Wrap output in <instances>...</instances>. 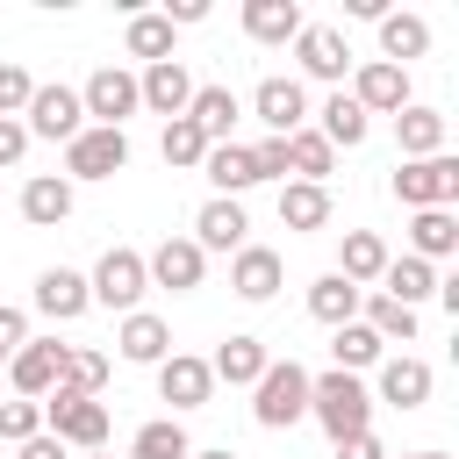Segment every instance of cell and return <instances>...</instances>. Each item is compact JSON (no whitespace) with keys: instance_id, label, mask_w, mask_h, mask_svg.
I'll return each mask as SVG.
<instances>
[{"instance_id":"obj_1","label":"cell","mask_w":459,"mask_h":459,"mask_svg":"<svg viewBox=\"0 0 459 459\" xmlns=\"http://www.w3.org/2000/svg\"><path fill=\"white\" fill-rule=\"evenodd\" d=\"M308 416L323 423V437L330 445H344V437H359V430H373V394H366V380L359 373H308Z\"/></svg>"},{"instance_id":"obj_2","label":"cell","mask_w":459,"mask_h":459,"mask_svg":"<svg viewBox=\"0 0 459 459\" xmlns=\"http://www.w3.org/2000/svg\"><path fill=\"white\" fill-rule=\"evenodd\" d=\"M251 416H258V430H294L308 416V366L301 359H273L258 373V387H251Z\"/></svg>"},{"instance_id":"obj_3","label":"cell","mask_w":459,"mask_h":459,"mask_svg":"<svg viewBox=\"0 0 459 459\" xmlns=\"http://www.w3.org/2000/svg\"><path fill=\"white\" fill-rule=\"evenodd\" d=\"M394 201L416 215V208H452L459 201V158L452 151H437V158H402L394 165Z\"/></svg>"},{"instance_id":"obj_4","label":"cell","mask_w":459,"mask_h":459,"mask_svg":"<svg viewBox=\"0 0 459 459\" xmlns=\"http://www.w3.org/2000/svg\"><path fill=\"white\" fill-rule=\"evenodd\" d=\"M86 294H93L100 308L129 316V308L151 294V280H143V251H129V244H108V251H100V265L86 273Z\"/></svg>"},{"instance_id":"obj_5","label":"cell","mask_w":459,"mask_h":459,"mask_svg":"<svg viewBox=\"0 0 459 459\" xmlns=\"http://www.w3.org/2000/svg\"><path fill=\"white\" fill-rule=\"evenodd\" d=\"M43 430H50L65 452H100V445H108V402L43 394Z\"/></svg>"},{"instance_id":"obj_6","label":"cell","mask_w":459,"mask_h":459,"mask_svg":"<svg viewBox=\"0 0 459 459\" xmlns=\"http://www.w3.org/2000/svg\"><path fill=\"white\" fill-rule=\"evenodd\" d=\"M294 65H301V79H323V86H344L351 79V43H344V29H330V22H301V36H294Z\"/></svg>"},{"instance_id":"obj_7","label":"cell","mask_w":459,"mask_h":459,"mask_svg":"<svg viewBox=\"0 0 459 459\" xmlns=\"http://www.w3.org/2000/svg\"><path fill=\"white\" fill-rule=\"evenodd\" d=\"M22 129H29V143H36V136H43V143H72V136L86 129L79 86H36L29 108H22Z\"/></svg>"},{"instance_id":"obj_8","label":"cell","mask_w":459,"mask_h":459,"mask_svg":"<svg viewBox=\"0 0 459 459\" xmlns=\"http://www.w3.org/2000/svg\"><path fill=\"white\" fill-rule=\"evenodd\" d=\"M129 165V129H79L72 143H65V179L79 186V179H115Z\"/></svg>"},{"instance_id":"obj_9","label":"cell","mask_w":459,"mask_h":459,"mask_svg":"<svg viewBox=\"0 0 459 459\" xmlns=\"http://www.w3.org/2000/svg\"><path fill=\"white\" fill-rule=\"evenodd\" d=\"M79 108H86V122L93 129H122L143 100H136V72H122V65H100L86 86H79Z\"/></svg>"},{"instance_id":"obj_10","label":"cell","mask_w":459,"mask_h":459,"mask_svg":"<svg viewBox=\"0 0 459 459\" xmlns=\"http://www.w3.org/2000/svg\"><path fill=\"white\" fill-rule=\"evenodd\" d=\"M143 280L165 287V294H194V287L208 280V251H201L194 237H165L158 251H143Z\"/></svg>"},{"instance_id":"obj_11","label":"cell","mask_w":459,"mask_h":459,"mask_svg":"<svg viewBox=\"0 0 459 459\" xmlns=\"http://www.w3.org/2000/svg\"><path fill=\"white\" fill-rule=\"evenodd\" d=\"M251 115L265 122V136H294V129H308V86L287 79V72H273V79H258Z\"/></svg>"},{"instance_id":"obj_12","label":"cell","mask_w":459,"mask_h":459,"mask_svg":"<svg viewBox=\"0 0 459 459\" xmlns=\"http://www.w3.org/2000/svg\"><path fill=\"white\" fill-rule=\"evenodd\" d=\"M366 394L387 402V409H423V402H430V366L409 359V351H387V359L373 366V387H366Z\"/></svg>"},{"instance_id":"obj_13","label":"cell","mask_w":459,"mask_h":459,"mask_svg":"<svg viewBox=\"0 0 459 459\" xmlns=\"http://www.w3.org/2000/svg\"><path fill=\"white\" fill-rule=\"evenodd\" d=\"M280 280H287V258H280L273 244H244V251H230V294H237V301H273Z\"/></svg>"},{"instance_id":"obj_14","label":"cell","mask_w":459,"mask_h":459,"mask_svg":"<svg viewBox=\"0 0 459 459\" xmlns=\"http://www.w3.org/2000/svg\"><path fill=\"white\" fill-rule=\"evenodd\" d=\"M208 394H215V373H208V359H194V351H172V359L158 366V402H172V416H186V409H208Z\"/></svg>"},{"instance_id":"obj_15","label":"cell","mask_w":459,"mask_h":459,"mask_svg":"<svg viewBox=\"0 0 459 459\" xmlns=\"http://www.w3.org/2000/svg\"><path fill=\"white\" fill-rule=\"evenodd\" d=\"M351 100H359L366 115H402V108H409V72L366 57V65H351Z\"/></svg>"},{"instance_id":"obj_16","label":"cell","mask_w":459,"mask_h":459,"mask_svg":"<svg viewBox=\"0 0 459 459\" xmlns=\"http://www.w3.org/2000/svg\"><path fill=\"white\" fill-rule=\"evenodd\" d=\"M136 100H143L151 115L179 122V115H186V100H194V72H186L179 57H165V65H143V72H136Z\"/></svg>"},{"instance_id":"obj_17","label":"cell","mask_w":459,"mask_h":459,"mask_svg":"<svg viewBox=\"0 0 459 459\" xmlns=\"http://www.w3.org/2000/svg\"><path fill=\"white\" fill-rule=\"evenodd\" d=\"M29 301H36V316H50V323H79V316L93 308V294H86V273H72V265H43Z\"/></svg>"},{"instance_id":"obj_18","label":"cell","mask_w":459,"mask_h":459,"mask_svg":"<svg viewBox=\"0 0 459 459\" xmlns=\"http://www.w3.org/2000/svg\"><path fill=\"white\" fill-rule=\"evenodd\" d=\"M57 366H65V344H57V337H29V344L7 359V380H14L22 402H43V394L57 387Z\"/></svg>"},{"instance_id":"obj_19","label":"cell","mask_w":459,"mask_h":459,"mask_svg":"<svg viewBox=\"0 0 459 459\" xmlns=\"http://www.w3.org/2000/svg\"><path fill=\"white\" fill-rule=\"evenodd\" d=\"M194 244H201V251H244V244H251V215H244V201L208 194L201 215H194Z\"/></svg>"},{"instance_id":"obj_20","label":"cell","mask_w":459,"mask_h":459,"mask_svg":"<svg viewBox=\"0 0 459 459\" xmlns=\"http://www.w3.org/2000/svg\"><path fill=\"white\" fill-rule=\"evenodd\" d=\"M115 351H122L129 366H165V359H172V330H165V316L129 308V316H122V330H115Z\"/></svg>"},{"instance_id":"obj_21","label":"cell","mask_w":459,"mask_h":459,"mask_svg":"<svg viewBox=\"0 0 459 459\" xmlns=\"http://www.w3.org/2000/svg\"><path fill=\"white\" fill-rule=\"evenodd\" d=\"M387 258H394V251H387L373 230H344V237H337V265H330V273H337V280H351V287L366 294V287L387 273Z\"/></svg>"},{"instance_id":"obj_22","label":"cell","mask_w":459,"mask_h":459,"mask_svg":"<svg viewBox=\"0 0 459 459\" xmlns=\"http://www.w3.org/2000/svg\"><path fill=\"white\" fill-rule=\"evenodd\" d=\"M373 29H380V65H402V72H409V57H423V50H430V22H423V14H409V7H387Z\"/></svg>"},{"instance_id":"obj_23","label":"cell","mask_w":459,"mask_h":459,"mask_svg":"<svg viewBox=\"0 0 459 459\" xmlns=\"http://www.w3.org/2000/svg\"><path fill=\"white\" fill-rule=\"evenodd\" d=\"M316 115H323V122H316V136H323L330 151H359V143L373 136V115H366V108H359V100H351L344 86H337V93H330V100H323Z\"/></svg>"},{"instance_id":"obj_24","label":"cell","mask_w":459,"mask_h":459,"mask_svg":"<svg viewBox=\"0 0 459 459\" xmlns=\"http://www.w3.org/2000/svg\"><path fill=\"white\" fill-rule=\"evenodd\" d=\"M201 179L222 194V201H237V194H251L258 186V172H251V143H208V158H201Z\"/></svg>"},{"instance_id":"obj_25","label":"cell","mask_w":459,"mask_h":459,"mask_svg":"<svg viewBox=\"0 0 459 459\" xmlns=\"http://www.w3.org/2000/svg\"><path fill=\"white\" fill-rule=\"evenodd\" d=\"M72 201H79V186H72L65 172H36V179L22 186V222H36V230H57V222L72 215Z\"/></svg>"},{"instance_id":"obj_26","label":"cell","mask_w":459,"mask_h":459,"mask_svg":"<svg viewBox=\"0 0 459 459\" xmlns=\"http://www.w3.org/2000/svg\"><path fill=\"white\" fill-rule=\"evenodd\" d=\"M452 251H459V215H452V208H416V215H409V258L437 265V258H452Z\"/></svg>"},{"instance_id":"obj_27","label":"cell","mask_w":459,"mask_h":459,"mask_svg":"<svg viewBox=\"0 0 459 459\" xmlns=\"http://www.w3.org/2000/svg\"><path fill=\"white\" fill-rule=\"evenodd\" d=\"M373 294H387V301H402V308H423L430 294H437V265H423V258H387V273L373 280Z\"/></svg>"},{"instance_id":"obj_28","label":"cell","mask_w":459,"mask_h":459,"mask_svg":"<svg viewBox=\"0 0 459 459\" xmlns=\"http://www.w3.org/2000/svg\"><path fill=\"white\" fill-rule=\"evenodd\" d=\"M265 366H273V351H265L258 337H244V330H237V337H222V344H215V359H208V373H215V380H230V387H258V373H265Z\"/></svg>"},{"instance_id":"obj_29","label":"cell","mask_w":459,"mask_h":459,"mask_svg":"<svg viewBox=\"0 0 459 459\" xmlns=\"http://www.w3.org/2000/svg\"><path fill=\"white\" fill-rule=\"evenodd\" d=\"M237 115H244V100H237L230 86H194V100H186V122H194L208 143H230Z\"/></svg>"},{"instance_id":"obj_30","label":"cell","mask_w":459,"mask_h":459,"mask_svg":"<svg viewBox=\"0 0 459 459\" xmlns=\"http://www.w3.org/2000/svg\"><path fill=\"white\" fill-rule=\"evenodd\" d=\"M394 151H402V158H437V151H445V115L423 108V100H409V108L394 115Z\"/></svg>"},{"instance_id":"obj_31","label":"cell","mask_w":459,"mask_h":459,"mask_svg":"<svg viewBox=\"0 0 459 459\" xmlns=\"http://www.w3.org/2000/svg\"><path fill=\"white\" fill-rule=\"evenodd\" d=\"M100 387H108V351L65 344V366H57V387H50V394H72V402H100Z\"/></svg>"},{"instance_id":"obj_32","label":"cell","mask_w":459,"mask_h":459,"mask_svg":"<svg viewBox=\"0 0 459 459\" xmlns=\"http://www.w3.org/2000/svg\"><path fill=\"white\" fill-rule=\"evenodd\" d=\"M359 323H366L380 344H416V330H423L416 308H402V301H387V294H373V287H366V301H359Z\"/></svg>"},{"instance_id":"obj_33","label":"cell","mask_w":459,"mask_h":459,"mask_svg":"<svg viewBox=\"0 0 459 459\" xmlns=\"http://www.w3.org/2000/svg\"><path fill=\"white\" fill-rule=\"evenodd\" d=\"M244 36L251 43H294L301 36V7L294 0H244Z\"/></svg>"},{"instance_id":"obj_34","label":"cell","mask_w":459,"mask_h":459,"mask_svg":"<svg viewBox=\"0 0 459 459\" xmlns=\"http://www.w3.org/2000/svg\"><path fill=\"white\" fill-rule=\"evenodd\" d=\"M359 287L351 280H337V273H323V280H308V316L316 323H330V330H344V323H359Z\"/></svg>"},{"instance_id":"obj_35","label":"cell","mask_w":459,"mask_h":459,"mask_svg":"<svg viewBox=\"0 0 459 459\" xmlns=\"http://www.w3.org/2000/svg\"><path fill=\"white\" fill-rule=\"evenodd\" d=\"M280 222H287V230H330V186L287 179V186H280Z\"/></svg>"},{"instance_id":"obj_36","label":"cell","mask_w":459,"mask_h":459,"mask_svg":"<svg viewBox=\"0 0 459 459\" xmlns=\"http://www.w3.org/2000/svg\"><path fill=\"white\" fill-rule=\"evenodd\" d=\"M330 359H337V373H373L387 359V344L366 323H344V330H330Z\"/></svg>"},{"instance_id":"obj_37","label":"cell","mask_w":459,"mask_h":459,"mask_svg":"<svg viewBox=\"0 0 459 459\" xmlns=\"http://www.w3.org/2000/svg\"><path fill=\"white\" fill-rule=\"evenodd\" d=\"M172 36H179V29H172L165 14H129L122 50H129V57H143V65H165V57H172Z\"/></svg>"},{"instance_id":"obj_38","label":"cell","mask_w":459,"mask_h":459,"mask_svg":"<svg viewBox=\"0 0 459 459\" xmlns=\"http://www.w3.org/2000/svg\"><path fill=\"white\" fill-rule=\"evenodd\" d=\"M330 165H337V151H330L316 129H294V136H287V179L323 186V179H330Z\"/></svg>"},{"instance_id":"obj_39","label":"cell","mask_w":459,"mask_h":459,"mask_svg":"<svg viewBox=\"0 0 459 459\" xmlns=\"http://www.w3.org/2000/svg\"><path fill=\"white\" fill-rule=\"evenodd\" d=\"M186 452H194V437H186L179 416H158V423H143L129 437V459H186Z\"/></svg>"},{"instance_id":"obj_40","label":"cell","mask_w":459,"mask_h":459,"mask_svg":"<svg viewBox=\"0 0 459 459\" xmlns=\"http://www.w3.org/2000/svg\"><path fill=\"white\" fill-rule=\"evenodd\" d=\"M158 158L172 165V172H201V158H208V136L179 115V122H165V136H158Z\"/></svg>"},{"instance_id":"obj_41","label":"cell","mask_w":459,"mask_h":459,"mask_svg":"<svg viewBox=\"0 0 459 459\" xmlns=\"http://www.w3.org/2000/svg\"><path fill=\"white\" fill-rule=\"evenodd\" d=\"M36 430H43V402H22V394L0 402V437H7V445H29Z\"/></svg>"},{"instance_id":"obj_42","label":"cell","mask_w":459,"mask_h":459,"mask_svg":"<svg viewBox=\"0 0 459 459\" xmlns=\"http://www.w3.org/2000/svg\"><path fill=\"white\" fill-rule=\"evenodd\" d=\"M251 172L287 186V136H258V143H251Z\"/></svg>"},{"instance_id":"obj_43","label":"cell","mask_w":459,"mask_h":459,"mask_svg":"<svg viewBox=\"0 0 459 459\" xmlns=\"http://www.w3.org/2000/svg\"><path fill=\"white\" fill-rule=\"evenodd\" d=\"M29 93H36V79H29L22 65H0V115H22Z\"/></svg>"},{"instance_id":"obj_44","label":"cell","mask_w":459,"mask_h":459,"mask_svg":"<svg viewBox=\"0 0 459 459\" xmlns=\"http://www.w3.org/2000/svg\"><path fill=\"white\" fill-rule=\"evenodd\" d=\"M22 158H29V129H22V115H0V172L22 165Z\"/></svg>"},{"instance_id":"obj_45","label":"cell","mask_w":459,"mask_h":459,"mask_svg":"<svg viewBox=\"0 0 459 459\" xmlns=\"http://www.w3.org/2000/svg\"><path fill=\"white\" fill-rule=\"evenodd\" d=\"M22 344H29V316H22V308H7V301H0V366H7V359H14V351H22Z\"/></svg>"},{"instance_id":"obj_46","label":"cell","mask_w":459,"mask_h":459,"mask_svg":"<svg viewBox=\"0 0 459 459\" xmlns=\"http://www.w3.org/2000/svg\"><path fill=\"white\" fill-rule=\"evenodd\" d=\"M165 22H172V29H194V22H208V0H165Z\"/></svg>"},{"instance_id":"obj_47","label":"cell","mask_w":459,"mask_h":459,"mask_svg":"<svg viewBox=\"0 0 459 459\" xmlns=\"http://www.w3.org/2000/svg\"><path fill=\"white\" fill-rule=\"evenodd\" d=\"M337 459H387V445H380L373 430H359V437H344V445H337Z\"/></svg>"},{"instance_id":"obj_48","label":"cell","mask_w":459,"mask_h":459,"mask_svg":"<svg viewBox=\"0 0 459 459\" xmlns=\"http://www.w3.org/2000/svg\"><path fill=\"white\" fill-rule=\"evenodd\" d=\"M14 452H22V459H72V452H65L50 430H36V437H29V445H14Z\"/></svg>"},{"instance_id":"obj_49","label":"cell","mask_w":459,"mask_h":459,"mask_svg":"<svg viewBox=\"0 0 459 459\" xmlns=\"http://www.w3.org/2000/svg\"><path fill=\"white\" fill-rule=\"evenodd\" d=\"M186 459H237L230 445H208V452H186Z\"/></svg>"},{"instance_id":"obj_50","label":"cell","mask_w":459,"mask_h":459,"mask_svg":"<svg viewBox=\"0 0 459 459\" xmlns=\"http://www.w3.org/2000/svg\"><path fill=\"white\" fill-rule=\"evenodd\" d=\"M402 459H452V452H402Z\"/></svg>"},{"instance_id":"obj_51","label":"cell","mask_w":459,"mask_h":459,"mask_svg":"<svg viewBox=\"0 0 459 459\" xmlns=\"http://www.w3.org/2000/svg\"><path fill=\"white\" fill-rule=\"evenodd\" d=\"M79 459H108V452H79Z\"/></svg>"}]
</instances>
